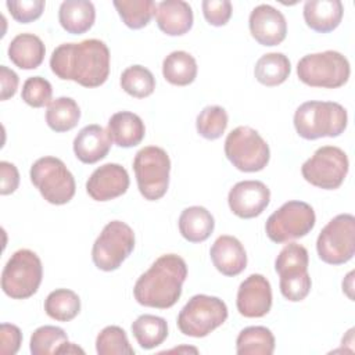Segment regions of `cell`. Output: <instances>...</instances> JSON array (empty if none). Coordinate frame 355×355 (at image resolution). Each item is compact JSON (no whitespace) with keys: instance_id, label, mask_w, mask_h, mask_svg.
<instances>
[{"instance_id":"cell-20","label":"cell","mask_w":355,"mask_h":355,"mask_svg":"<svg viewBox=\"0 0 355 355\" xmlns=\"http://www.w3.org/2000/svg\"><path fill=\"white\" fill-rule=\"evenodd\" d=\"M211 261L214 266L225 276H237L247 266V254L243 244L233 236H219L211 250Z\"/></svg>"},{"instance_id":"cell-38","label":"cell","mask_w":355,"mask_h":355,"mask_svg":"<svg viewBox=\"0 0 355 355\" xmlns=\"http://www.w3.org/2000/svg\"><path fill=\"white\" fill-rule=\"evenodd\" d=\"M53 87L51 83L42 76H31L24 82L21 97L22 100L33 107L42 108L51 103Z\"/></svg>"},{"instance_id":"cell-39","label":"cell","mask_w":355,"mask_h":355,"mask_svg":"<svg viewBox=\"0 0 355 355\" xmlns=\"http://www.w3.org/2000/svg\"><path fill=\"white\" fill-rule=\"evenodd\" d=\"M6 6L17 22L29 24L43 14L46 3L43 0H7Z\"/></svg>"},{"instance_id":"cell-30","label":"cell","mask_w":355,"mask_h":355,"mask_svg":"<svg viewBox=\"0 0 355 355\" xmlns=\"http://www.w3.org/2000/svg\"><path fill=\"white\" fill-rule=\"evenodd\" d=\"M291 72L290 60L283 53L263 54L255 64L254 75L265 86L282 85Z\"/></svg>"},{"instance_id":"cell-14","label":"cell","mask_w":355,"mask_h":355,"mask_svg":"<svg viewBox=\"0 0 355 355\" xmlns=\"http://www.w3.org/2000/svg\"><path fill=\"white\" fill-rule=\"evenodd\" d=\"M348 169V157L340 147L323 146L302 164L301 173L312 186L334 190L343 184Z\"/></svg>"},{"instance_id":"cell-18","label":"cell","mask_w":355,"mask_h":355,"mask_svg":"<svg viewBox=\"0 0 355 355\" xmlns=\"http://www.w3.org/2000/svg\"><path fill=\"white\" fill-rule=\"evenodd\" d=\"M129 187L128 171L119 164L98 166L86 182L87 194L96 201H110L126 193Z\"/></svg>"},{"instance_id":"cell-43","label":"cell","mask_w":355,"mask_h":355,"mask_svg":"<svg viewBox=\"0 0 355 355\" xmlns=\"http://www.w3.org/2000/svg\"><path fill=\"white\" fill-rule=\"evenodd\" d=\"M0 80H1L0 98L4 101V100L11 98L17 93L19 79H18V75L12 69H10L6 65H1L0 67Z\"/></svg>"},{"instance_id":"cell-3","label":"cell","mask_w":355,"mask_h":355,"mask_svg":"<svg viewBox=\"0 0 355 355\" xmlns=\"http://www.w3.org/2000/svg\"><path fill=\"white\" fill-rule=\"evenodd\" d=\"M347 123V110L334 101H306L294 112V128L305 140L337 137Z\"/></svg>"},{"instance_id":"cell-9","label":"cell","mask_w":355,"mask_h":355,"mask_svg":"<svg viewBox=\"0 0 355 355\" xmlns=\"http://www.w3.org/2000/svg\"><path fill=\"white\" fill-rule=\"evenodd\" d=\"M227 315V306L220 298L197 294L179 312L178 327L184 336L200 338L222 326Z\"/></svg>"},{"instance_id":"cell-31","label":"cell","mask_w":355,"mask_h":355,"mask_svg":"<svg viewBox=\"0 0 355 355\" xmlns=\"http://www.w3.org/2000/svg\"><path fill=\"white\" fill-rule=\"evenodd\" d=\"M80 119V108L71 97H57L46 111V122L54 132L62 133L73 129Z\"/></svg>"},{"instance_id":"cell-36","label":"cell","mask_w":355,"mask_h":355,"mask_svg":"<svg viewBox=\"0 0 355 355\" xmlns=\"http://www.w3.org/2000/svg\"><path fill=\"white\" fill-rule=\"evenodd\" d=\"M227 112L219 105H208L197 115L196 128L201 137L207 140L219 139L227 128Z\"/></svg>"},{"instance_id":"cell-5","label":"cell","mask_w":355,"mask_h":355,"mask_svg":"<svg viewBox=\"0 0 355 355\" xmlns=\"http://www.w3.org/2000/svg\"><path fill=\"white\" fill-rule=\"evenodd\" d=\"M308 251L297 243L286 244L275 261V269L280 277L282 295L291 301H302L311 291V276L308 273Z\"/></svg>"},{"instance_id":"cell-35","label":"cell","mask_w":355,"mask_h":355,"mask_svg":"<svg viewBox=\"0 0 355 355\" xmlns=\"http://www.w3.org/2000/svg\"><path fill=\"white\" fill-rule=\"evenodd\" d=\"M68 343L67 333L57 326H40L31 336L32 355L58 354L60 348Z\"/></svg>"},{"instance_id":"cell-37","label":"cell","mask_w":355,"mask_h":355,"mask_svg":"<svg viewBox=\"0 0 355 355\" xmlns=\"http://www.w3.org/2000/svg\"><path fill=\"white\" fill-rule=\"evenodd\" d=\"M96 351L98 355H133L126 331L119 326L104 327L96 338Z\"/></svg>"},{"instance_id":"cell-13","label":"cell","mask_w":355,"mask_h":355,"mask_svg":"<svg viewBox=\"0 0 355 355\" xmlns=\"http://www.w3.org/2000/svg\"><path fill=\"white\" fill-rule=\"evenodd\" d=\"M313 208L304 201H287L266 220L265 232L273 243H287L306 236L315 226Z\"/></svg>"},{"instance_id":"cell-33","label":"cell","mask_w":355,"mask_h":355,"mask_svg":"<svg viewBox=\"0 0 355 355\" xmlns=\"http://www.w3.org/2000/svg\"><path fill=\"white\" fill-rule=\"evenodd\" d=\"M114 7L122 22L130 29H140L148 25L157 11V4L153 0H115Z\"/></svg>"},{"instance_id":"cell-7","label":"cell","mask_w":355,"mask_h":355,"mask_svg":"<svg viewBox=\"0 0 355 355\" xmlns=\"http://www.w3.org/2000/svg\"><path fill=\"white\" fill-rule=\"evenodd\" d=\"M133 171L140 194L155 201L165 196L169 186L171 159L166 151L157 146L139 150L133 159Z\"/></svg>"},{"instance_id":"cell-32","label":"cell","mask_w":355,"mask_h":355,"mask_svg":"<svg viewBox=\"0 0 355 355\" xmlns=\"http://www.w3.org/2000/svg\"><path fill=\"white\" fill-rule=\"evenodd\" d=\"M44 311L54 320L69 322L76 318L80 311L79 295L68 288H57L47 295Z\"/></svg>"},{"instance_id":"cell-21","label":"cell","mask_w":355,"mask_h":355,"mask_svg":"<svg viewBox=\"0 0 355 355\" xmlns=\"http://www.w3.org/2000/svg\"><path fill=\"white\" fill-rule=\"evenodd\" d=\"M158 28L169 36H182L193 26V10L183 0H164L157 4Z\"/></svg>"},{"instance_id":"cell-12","label":"cell","mask_w":355,"mask_h":355,"mask_svg":"<svg viewBox=\"0 0 355 355\" xmlns=\"http://www.w3.org/2000/svg\"><path fill=\"white\" fill-rule=\"evenodd\" d=\"M319 258L330 265L348 262L355 254V218L351 214L334 216L316 240Z\"/></svg>"},{"instance_id":"cell-24","label":"cell","mask_w":355,"mask_h":355,"mask_svg":"<svg viewBox=\"0 0 355 355\" xmlns=\"http://www.w3.org/2000/svg\"><path fill=\"white\" fill-rule=\"evenodd\" d=\"M44 54V43L33 33H19L8 46V58L21 69L37 68L43 62Z\"/></svg>"},{"instance_id":"cell-19","label":"cell","mask_w":355,"mask_h":355,"mask_svg":"<svg viewBox=\"0 0 355 355\" xmlns=\"http://www.w3.org/2000/svg\"><path fill=\"white\" fill-rule=\"evenodd\" d=\"M112 139L100 125H87L73 139V153L83 164H96L110 153Z\"/></svg>"},{"instance_id":"cell-41","label":"cell","mask_w":355,"mask_h":355,"mask_svg":"<svg viewBox=\"0 0 355 355\" xmlns=\"http://www.w3.org/2000/svg\"><path fill=\"white\" fill-rule=\"evenodd\" d=\"M0 354L1 355H14L18 352L22 343V333L18 326L11 323H1L0 326Z\"/></svg>"},{"instance_id":"cell-27","label":"cell","mask_w":355,"mask_h":355,"mask_svg":"<svg viewBox=\"0 0 355 355\" xmlns=\"http://www.w3.org/2000/svg\"><path fill=\"white\" fill-rule=\"evenodd\" d=\"M162 75L171 85L187 86L197 76L196 58L183 50L172 51L162 61Z\"/></svg>"},{"instance_id":"cell-29","label":"cell","mask_w":355,"mask_h":355,"mask_svg":"<svg viewBox=\"0 0 355 355\" xmlns=\"http://www.w3.org/2000/svg\"><path fill=\"white\" fill-rule=\"evenodd\" d=\"M132 333L141 348L153 349L168 337V323L161 316L144 313L132 323Z\"/></svg>"},{"instance_id":"cell-42","label":"cell","mask_w":355,"mask_h":355,"mask_svg":"<svg viewBox=\"0 0 355 355\" xmlns=\"http://www.w3.org/2000/svg\"><path fill=\"white\" fill-rule=\"evenodd\" d=\"M0 173H1L0 193L3 196L14 193L19 184V172H18L17 166L8 161H1L0 162Z\"/></svg>"},{"instance_id":"cell-2","label":"cell","mask_w":355,"mask_h":355,"mask_svg":"<svg viewBox=\"0 0 355 355\" xmlns=\"http://www.w3.org/2000/svg\"><path fill=\"white\" fill-rule=\"evenodd\" d=\"M187 277V265L176 254H165L136 280L135 300L144 306L166 309L173 306L182 295Z\"/></svg>"},{"instance_id":"cell-11","label":"cell","mask_w":355,"mask_h":355,"mask_svg":"<svg viewBox=\"0 0 355 355\" xmlns=\"http://www.w3.org/2000/svg\"><path fill=\"white\" fill-rule=\"evenodd\" d=\"M135 248V233L122 220L108 222L92 248L94 265L104 272L118 269Z\"/></svg>"},{"instance_id":"cell-10","label":"cell","mask_w":355,"mask_h":355,"mask_svg":"<svg viewBox=\"0 0 355 355\" xmlns=\"http://www.w3.org/2000/svg\"><path fill=\"white\" fill-rule=\"evenodd\" d=\"M225 155L239 171L258 172L268 165L270 150L255 129L237 126L225 140Z\"/></svg>"},{"instance_id":"cell-26","label":"cell","mask_w":355,"mask_h":355,"mask_svg":"<svg viewBox=\"0 0 355 355\" xmlns=\"http://www.w3.org/2000/svg\"><path fill=\"white\" fill-rule=\"evenodd\" d=\"M214 227V216L200 205L184 208L179 216V232L190 243L205 241L212 234Z\"/></svg>"},{"instance_id":"cell-34","label":"cell","mask_w":355,"mask_h":355,"mask_svg":"<svg viewBox=\"0 0 355 355\" xmlns=\"http://www.w3.org/2000/svg\"><path fill=\"white\" fill-rule=\"evenodd\" d=\"M121 87L132 97L144 98L153 94L155 78L150 69L143 65H130L121 75Z\"/></svg>"},{"instance_id":"cell-1","label":"cell","mask_w":355,"mask_h":355,"mask_svg":"<svg viewBox=\"0 0 355 355\" xmlns=\"http://www.w3.org/2000/svg\"><path fill=\"white\" fill-rule=\"evenodd\" d=\"M50 68L62 80H73L83 87H98L110 75V50L98 39L62 43L54 49Z\"/></svg>"},{"instance_id":"cell-16","label":"cell","mask_w":355,"mask_h":355,"mask_svg":"<svg viewBox=\"0 0 355 355\" xmlns=\"http://www.w3.org/2000/svg\"><path fill=\"white\" fill-rule=\"evenodd\" d=\"M237 311L245 318H262L272 308V288L269 280L252 273L244 279L237 290Z\"/></svg>"},{"instance_id":"cell-15","label":"cell","mask_w":355,"mask_h":355,"mask_svg":"<svg viewBox=\"0 0 355 355\" xmlns=\"http://www.w3.org/2000/svg\"><path fill=\"white\" fill-rule=\"evenodd\" d=\"M270 201V190L259 180H243L236 183L227 196L230 211L241 218L259 216Z\"/></svg>"},{"instance_id":"cell-40","label":"cell","mask_w":355,"mask_h":355,"mask_svg":"<svg viewBox=\"0 0 355 355\" xmlns=\"http://www.w3.org/2000/svg\"><path fill=\"white\" fill-rule=\"evenodd\" d=\"M202 14L209 25L223 26L232 17V3L229 0H204L201 3Z\"/></svg>"},{"instance_id":"cell-28","label":"cell","mask_w":355,"mask_h":355,"mask_svg":"<svg viewBox=\"0 0 355 355\" xmlns=\"http://www.w3.org/2000/svg\"><path fill=\"white\" fill-rule=\"evenodd\" d=\"M275 351V336L265 326H248L243 329L236 340L239 355H272Z\"/></svg>"},{"instance_id":"cell-23","label":"cell","mask_w":355,"mask_h":355,"mask_svg":"<svg viewBox=\"0 0 355 355\" xmlns=\"http://www.w3.org/2000/svg\"><path fill=\"white\" fill-rule=\"evenodd\" d=\"M107 130L112 141L123 148L140 144L146 135L144 122L139 115L130 111L115 112L108 121Z\"/></svg>"},{"instance_id":"cell-17","label":"cell","mask_w":355,"mask_h":355,"mask_svg":"<svg viewBox=\"0 0 355 355\" xmlns=\"http://www.w3.org/2000/svg\"><path fill=\"white\" fill-rule=\"evenodd\" d=\"M251 36L262 46H277L287 35V22L282 11L269 6H257L248 19Z\"/></svg>"},{"instance_id":"cell-8","label":"cell","mask_w":355,"mask_h":355,"mask_svg":"<svg viewBox=\"0 0 355 355\" xmlns=\"http://www.w3.org/2000/svg\"><path fill=\"white\" fill-rule=\"evenodd\" d=\"M31 182L42 197L54 205H62L75 196L76 184L67 165L55 157H42L31 166Z\"/></svg>"},{"instance_id":"cell-6","label":"cell","mask_w":355,"mask_h":355,"mask_svg":"<svg viewBox=\"0 0 355 355\" xmlns=\"http://www.w3.org/2000/svg\"><path fill=\"white\" fill-rule=\"evenodd\" d=\"M43 277L42 261L36 252L22 248L15 251L1 272V288L14 300L32 297Z\"/></svg>"},{"instance_id":"cell-4","label":"cell","mask_w":355,"mask_h":355,"mask_svg":"<svg viewBox=\"0 0 355 355\" xmlns=\"http://www.w3.org/2000/svg\"><path fill=\"white\" fill-rule=\"evenodd\" d=\"M349 73L348 60L336 50L306 54L297 64L300 80L311 87H341L348 82Z\"/></svg>"},{"instance_id":"cell-25","label":"cell","mask_w":355,"mask_h":355,"mask_svg":"<svg viewBox=\"0 0 355 355\" xmlns=\"http://www.w3.org/2000/svg\"><path fill=\"white\" fill-rule=\"evenodd\" d=\"M96 19V10L89 0H65L58 10L61 26L72 35L87 32Z\"/></svg>"},{"instance_id":"cell-44","label":"cell","mask_w":355,"mask_h":355,"mask_svg":"<svg viewBox=\"0 0 355 355\" xmlns=\"http://www.w3.org/2000/svg\"><path fill=\"white\" fill-rule=\"evenodd\" d=\"M78 352L83 354V349L68 341V343H65V344L60 348V352H58V354H78Z\"/></svg>"},{"instance_id":"cell-22","label":"cell","mask_w":355,"mask_h":355,"mask_svg":"<svg viewBox=\"0 0 355 355\" xmlns=\"http://www.w3.org/2000/svg\"><path fill=\"white\" fill-rule=\"evenodd\" d=\"M344 14L340 0H308L304 4V19L306 25L319 33L334 31Z\"/></svg>"}]
</instances>
